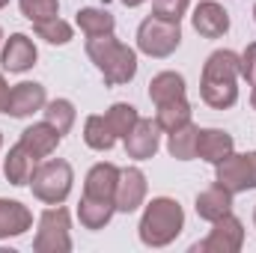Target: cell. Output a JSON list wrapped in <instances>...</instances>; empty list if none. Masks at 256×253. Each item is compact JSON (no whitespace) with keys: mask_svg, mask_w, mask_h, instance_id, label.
Here are the masks:
<instances>
[{"mask_svg":"<svg viewBox=\"0 0 256 253\" xmlns=\"http://www.w3.org/2000/svg\"><path fill=\"white\" fill-rule=\"evenodd\" d=\"M250 104H254V110H256V84H254V92H250Z\"/></svg>","mask_w":256,"mask_h":253,"instance_id":"34","label":"cell"},{"mask_svg":"<svg viewBox=\"0 0 256 253\" xmlns=\"http://www.w3.org/2000/svg\"><path fill=\"white\" fill-rule=\"evenodd\" d=\"M188 6H191V0H152V15L164 18V21H182Z\"/></svg>","mask_w":256,"mask_h":253,"instance_id":"30","label":"cell"},{"mask_svg":"<svg viewBox=\"0 0 256 253\" xmlns=\"http://www.w3.org/2000/svg\"><path fill=\"white\" fill-rule=\"evenodd\" d=\"M104 120H108V126L114 128V134H116V137H122V140H126V134L137 126L140 114H137V108H134V104H128V102H116V104H110V110L104 114Z\"/></svg>","mask_w":256,"mask_h":253,"instance_id":"28","label":"cell"},{"mask_svg":"<svg viewBox=\"0 0 256 253\" xmlns=\"http://www.w3.org/2000/svg\"><path fill=\"white\" fill-rule=\"evenodd\" d=\"M122 3H126V6H131V9H134V6H140V3H146V0H122Z\"/></svg>","mask_w":256,"mask_h":253,"instance_id":"33","label":"cell"},{"mask_svg":"<svg viewBox=\"0 0 256 253\" xmlns=\"http://www.w3.org/2000/svg\"><path fill=\"white\" fill-rule=\"evenodd\" d=\"M114 212H116L114 200L80 196V202H78V218H80V226H86V230H104L110 224Z\"/></svg>","mask_w":256,"mask_h":253,"instance_id":"20","label":"cell"},{"mask_svg":"<svg viewBox=\"0 0 256 253\" xmlns=\"http://www.w3.org/2000/svg\"><path fill=\"white\" fill-rule=\"evenodd\" d=\"M116 182H120V167L110 161L96 164L86 179H84V196H96V200H114L116 194Z\"/></svg>","mask_w":256,"mask_h":253,"instance_id":"17","label":"cell"},{"mask_svg":"<svg viewBox=\"0 0 256 253\" xmlns=\"http://www.w3.org/2000/svg\"><path fill=\"white\" fill-rule=\"evenodd\" d=\"M39 60V51H36V45H33V39L27 36V33H12L9 39H6V45H3V51H0V63L6 72H15V74H21V72H30L33 66Z\"/></svg>","mask_w":256,"mask_h":253,"instance_id":"12","label":"cell"},{"mask_svg":"<svg viewBox=\"0 0 256 253\" xmlns=\"http://www.w3.org/2000/svg\"><path fill=\"white\" fill-rule=\"evenodd\" d=\"M254 224H256V208H254Z\"/></svg>","mask_w":256,"mask_h":253,"instance_id":"37","label":"cell"},{"mask_svg":"<svg viewBox=\"0 0 256 253\" xmlns=\"http://www.w3.org/2000/svg\"><path fill=\"white\" fill-rule=\"evenodd\" d=\"M182 45V27L179 21H164V18H143L137 27V51L155 60L170 57L176 48Z\"/></svg>","mask_w":256,"mask_h":253,"instance_id":"5","label":"cell"},{"mask_svg":"<svg viewBox=\"0 0 256 253\" xmlns=\"http://www.w3.org/2000/svg\"><path fill=\"white\" fill-rule=\"evenodd\" d=\"M238 74L254 86L256 84V42H250L242 54H238Z\"/></svg>","mask_w":256,"mask_h":253,"instance_id":"31","label":"cell"},{"mask_svg":"<svg viewBox=\"0 0 256 253\" xmlns=\"http://www.w3.org/2000/svg\"><path fill=\"white\" fill-rule=\"evenodd\" d=\"M244 248V224L230 212L220 220L212 224V232L196 242L191 250L194 253H238Z\"/></svg>","mask_w":256,"mask_h":253,"instance_id":"8","label":"cell"},{"mask_svg":"<svg viewBox=\"0 0 256 253\" xmlns=\"http://www.w3.org/2000/svg\"><path fill=\"white\" fill-rule=\"evenodd\" d=\"M60 140H63V134L51 126V122H33V126H27L21 131V140H18V143H21L36 161H42V158H48V155L57 152Z\"/></svg>","mask_w":256,"mask_h":253,"instance_id":"14","label":"cell"},{"mask_svg":"<svg viewBox=\"0 0 256 253\" xmlns=\"http://www.w3.org/2000/svg\"><path fill=\"white\" fill-rule=\"evenodd\" d=\"M36 253H68L72 250V218L63 206H51L39 218V230L33 238Z\"/></svg>","mask_w":256,"mask_h":253,"instance_id":"6","label":"cell"},{"mask_svg":"<svg viewBox=\"0 0 256 253\" xmlns=\"http://www.w3.org/2000/svg\"><path fill=\"white\" fill-rule=\"evenodd\" d=\"M155 122L161 126L164 134H170V131H176V128L188 126V122H191V104H188V98L182 96V98H173V102L158 104Z\"/></svg>","mask_w":256,"mask_h":253,"instance_id":"24","label":"cell"},{"mask_svg":"<svg viewBox=\"0 0 256 253\" xmlns=\"http://www.w3.org/2000/svg\"><path fill=\"white\" fill-rule=\"evenodd\" d=\"M214 182L224 185L230 194L256 190V149L244 155L230 152L220 164H214Z\"/></svg>","mask_w":256,"mask_h":253,"instance_id":"7","label":"cell"},{"mask_svg":"<svg viewBox=\"0 0 256 253\" xmlns=\"http://www.w3.org/2000/svg\"><path fill=\"white\" fill-rule=\"evenodd\" d=\"M6 3H9V0H0V9H3V6H6Z\"/></svg>","mask_w":256,"mask_h":253,"instance_id":"35","label":"cell"},{"mask_svg":"<svg viewBox=\"0 0 256 253\" xmlns=\"http://www.w3.org/2000/svg\"><path fill=\"white\" fill-rule=\"evenodd\" d=\"M6 102H9V84H6V78L0 74V114H6Z\"/></svg>","mask_w":256,"mask_h":253,"instance_id":"32","label":"cell"},{"mask_svg":"<svg viewBox=\"0 0 256 253\" xmlns=\"http://www.w3.org/2000/svg\"><path fill=\"white\" fill-rule=\"evenodd\" d=\"M185 90H188V86H185V78H182L179 72H158V74L149 80V98L155 102V108L164 104V102L182 98Z\"/></svg>","mask_w":256,"mask_h":253,"instance_id":"21","label":"cell"},{"mask_svg":"<svg viewBox=\"0 0 256 253\" xmlns=\"http://www.w3.org/2000/svg\"><path fill=\"white\" fill-rule=\"evenodd\" d=\"M116 134H114V128L108 126V120L104 116H86V122H84V143L90 146V149H96V152H108V149H114L116 146Z\"/></svg>","mask_w":256,"mask_h":253,"instance_id":"25","label":"cell"},{"mask_svg":"<svg viewBox=\"0 0 256 253\" xmlns=\"http://www.w3.org/2000/svg\"><path fill=\"white\" fill-rule=\"evenodd\" d=\"M48 104V96H45V86L36 84V80H21L9 90V102H6V114L15 116V120H27L33 116L36 110H42Z\"/></svg>","mask_w":256,"mask_h":253,"instance_id":"9","label":"cell"},{"mask_svg":"<svg viewBox=\"0 0 256 253\" xmlns=\"http://www.w3.org/2000/svg\"><path fill=\"white\" fill-rule=\"evenodd\" d=\"M0 146H3V134H0Z\"/></svg>","mask_w":256,"mask_h":253,"instance_id":"39","label":"cell"},{"mask_svg":"<svg viewBox=\"0 0 256 253\" xmlns=\"http://www.w3.org/2000/svg\"><path fill=\"white\" fill-rule=\"evenodd\" d=\"M42 114H45V122H51L60 134H68L72 126H74V120H78V110H74V104H72L68 98H54V102H48V104L42 108Z\"/></svg>","mask_w":256,"mask_h":253,"instance_id":"27","label":"cell"},{"mask_svg":"<svg viewBox=\"0 0 256 253\" xmlns=\"http://www.w3.org/2000/svg\"><path fill=\"white\" fill-rule=\"evenodd\" d=\"M196 137H200V128L194 126V122L170 131L167 134V152L176 161H194L196 158Z\"/></svg>","mask_w":256,"mask_h":253,"instance_id":"23","label":"cell"},{"mask_svg":"<svg viewBox=\"0 0 256 253\" xmlns=\"http://www.w3.org/2000/svg\"><path fill=\"white\" fill-rule=\"evenodd\" d=\"M191 21H194V30L200 36H206V39H220L230 30V12L220 3H214V0H202L194 9Z\"/></svg>","mask_w":256,"mask_h":253,"instance_id":"13","label":"cell"},{"mask_svg":"<svg viewBox=\"0 0 256 253\" xmlns=\"http://www.w3.org/2000/svg\"><path fill=\"white\" fill-rule=\"evenodd\" d=\"M238 54L236 51H214L202 63L200 78V96L208 108L226 110L238 102Z\"/></svg>","mask_w":256,"mask_h":253,"instance_id":"1","label":"cell"},{"mask_svg":"<svg viewBox=\"0 0 256 253\" xmlns=\"http://www.w3.org/2000/svg\"><path fill=\"white\" fill-rule=\"evenodd\" d=\"M78 27L86 39L92 36H110L116 30V18L108 12V9H98V6H86L78 12Z\"/></svg>","mask_w":256,"mask_h":253,"instance_id":"22","label":"cell"},{"mask_svg":"<svg viewBox=\"0 0 256 253\" xmlns=\"http://www.w3.org/2000/svg\"><path fill=\"white\" fill-rule=\"evenodd\" d=\"M161 149V126L155 120H137V126L126 134V155L134 161H146Z\"/></svg>","mask_w":256,"mask_h":253,"instance_id":"10","label":"cell"},{"mask_svg":"<svg viewBox=\"0 0 256 253\" xmlns=\"http://www.w3.org/2000/svg\"><path fill=\"white\" fill-rule=\"evenodd\" d=\"M33 33L39 39H45L48 45H68L74 30H72L68 21H63L60 15H54V18H45V21H33Z\"/></svg>","mask_w":256,"mask_h":253,"instance_id":"26","label":"cell"},{"mask_svg":"<svg viewBox=\"0 0 256 253\" xmlns=\"http://www.w3.org/2000/svg\"><path fill=\"white\" fill-rule=\"evenodd\" d=\"M143 200H146V176H143V170H137V167L120 170V182H116V194H114L116 212L131 214V212H137L143 206Z\"/></svg>","mask_w":256,"mask_h":253,"instance_id":"11","label":"cell"},{"mask_svg":"<svg viewBox=\"0 0 256 253\" xmlns=\"http://www.w3.org/2000/svg\"><path fill=\"white\" fill-rule=\"evenodd\" d=\"M0 42H3V30H0Z\"/></svg>","mask_w":256,"mask_h":253,"instance_id":"38","label":"cell"},{"mask_svg":"<svg viewBox=\"0 0 256 253\" xmlns=\"http://www.w3.org/2000/svg\"><path fill=\"white\" fill-rule=\"evenodd\" d=\"M254 21H256V3H254Z\"/></svg>","mask_w":256,"mask_h":253,"instance_id":"36","label":"cell"},{"mask_svg":"<svg viewBox=\"0 0 256 253\" xmlns=\"http://www.w3.org/2000/svg\"><path fill=\"white\" fill-rule=\"evenodd\" d=\"M86 57L96 63L108 86L131 84L137 74V51L122 45L114 33L110 36H92L86 42Z\"/></svg>","mask_w":256,"mask_h":253,"instance_id":"3","label":"cell"},{"mask_svg":"<svg viewBox=\"0 0 256 253\" xmlns=\"http://www.w3.org/2000/svg\"><path fill=\"white\" fill-rule=\"evenodd\" d=\"M33 170H36V158L21 146V143H15L12 149H9V155L3 158V176H6V182L9 185H30V179H33Z\"/></svg>","mask_w":256,"mask_h":253,"instance_id":"19","label":"cell"},{"mask_svg":"<svg viewBox=\"0 0 256 253\" xmlns=\"http://www.w3.org/2000/svg\"><path fill=\"white\" fill-rule=\"evenodd\" d=\"M30 226H33L30 208L18 200H3L0 196V238H18Z\"/></svg>","mask_w":256,"mask_h":253,"instance_id":"18","label":"cell"},{"mask_svg":"<svg viewBox=\"0 0 256 253\" xmlns=\"http://www.w3.org/2000/svg\"><path fill=\"white\" fill-rule=\"evenodd\" d=\"M72 182H74L72 164L63 161V158H48V161L36 164L30 188H33L36 200H42L48 206H60V202H66V196L72 194Z\"/></svg>","mask_w":256,"mask_h":253,"instance_id":"4","label":"cell"},{"mask_svg":"<svg viewBox=\"0 0 256 253\" xmlns=\"http://www.w3.org/2000/svg\"><path fill=\"white\" fill-rule=\"evenodd\" d=\"M18 6H21V15L30 21H45L60 15V0H18Z\"/></svg>","mask_w":256,"mask_h":253,"instance_id":"29","label":"cell"},{"mask_svg":"<svg viewBox=\"0 0 256 253\" xmlns=\"http://www.w3.org/2000/svg\"><path fill=\"white\" fill-rule=\"evenodd\" d=\"M182 230H185V212L173 196H155L152 202H146L137 226L140 242L146 248H167L182 236Z\"/></svg>","mask_w":256,"mask_h":253,"instance_id":"2","label":"cell"},{"mask_svg":"<svg viewBox=\"0 0 256 253\" xmlns=\"http://www.w3.org/2000/svg\"><path fill=\"white\" fill-rule=\"evenodd\" d=\"M232 196H236V194H230L224 185H218V182H214L212 188H206V190H200V194H196L194 208H196V214H200L202 220L214 224V220H220L224 214H230V212H232Z\"/></svg>","mask_w":256,"mask_h":253,"instance_id":"16","label":"cell"},{"mask_svg":"<svg viewBox=\"0 0 256 253\" xmlns=\"http://www.w3.org/2000/svg\"><path fill=\"white\" fill-rule=\"evenodd\" d=\"M230 152H236V140H232L230 131H224V128H200L196 158H202L208 164H220Z\"/></svg>","mask_w":256,"mask_h":253,"instance_id":"15","label":"cell"}]
</instances>
